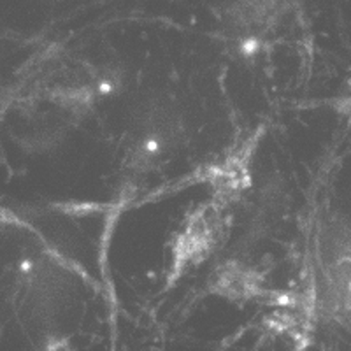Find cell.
Listing matches in <instances>:
<instances>
[{"instance_id":"obj_1","label":"cell","mask_w":351,"mask_h":351,"mask_svg":"<svg viewBox=\"0 0 351 351\" xmlns=\"http://www.w3.org/2000/svg\"><path fill=\"white\" fill-rule=\"evenodd\" d=\"M221 230L219 211L213 206L202 208L188 218L186 228L180 234L174 247V269L181 271L190 263L199 262L215 247Z\"/></svg>"},{"instance_id":"obj_2","label":"cell","mask_w":351,"mask_h":351,"mask_svg":"<svg viewBox=\"0 0 351 351\" xmlns=\"http://www.w3.org/2000/svg\"><path fill=\"white\" fill-rule=\"evenodd\" d=\"M215 288L228 299H252L258 291V280L247 269L227 265L216 274Z\"/></svg>"},{"instance_id":"obj_3","label":"cell","mask_w":351,"mask_h":351,"mask_svg":"<svg viewBox=\"0 0 351 351\" xmlns=\"http://www.w3.org/2000/svg\"><path fill=\"white\" fill-rule=\"evenodd\" d=\"M44 351H74L71 348V344L67 343L65 339H55V341H49L44 348Z\"/></svg>"}]
</instances>
